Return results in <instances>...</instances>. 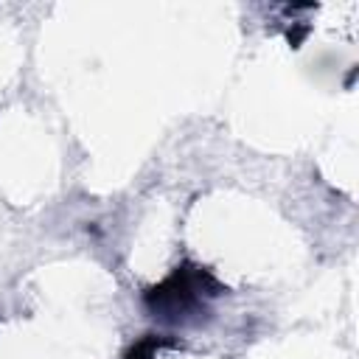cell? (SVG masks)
I'll list each match as a JSON object with an SVG mask.
<instances>
[{"instance_id": "6da1fadb", "label": "cell", "mask_w": 359, "mask_h": 359, "mask_svg": "<svg viewBox=\"0 0 359 359\" xmlns=\"http://www.w3.org/2000/svg\"><path fill=\"white\" fill-rule=\"evenodd\" d=\"M222 292H227V286H222L205 266L185 261L165 280L146 289L143 300L154 311V317L188 320V314H196L199 309H205L208 297H216Z\"/></svg>"}, {"instance_id": "7a4b0ae2", "label": "cell", "mask_w": 359, "mask_h": 359, "mask_svg": "<svg viewBox=\"0 0 359 359\" xmlns=\"http://www.w3.org/2000/svg\"><path fill=\"white\" fill-rule=\"evenodd\" d=\"M163 345H171V342H168V339H163V337L149 334V337H143L140 342H135V345L126 351V356H123V359H157V351H160Z\"/></svg>"}]
</instances>
